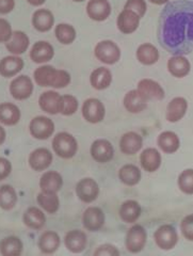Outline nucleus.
<instances>
[{
	"label": "nucleus",
	"instance_id": "nucleus-1",
	"mask_svg": "<svg viewBox=\"0 0 193 256\" xmlns=\"http://www.w3.org/2000/svg\"><path fill=\"white\" fill-rule=\"evenodd\" d=\"M158 40L172 54L193 52V2L176 0L166 4L159 15Z\"/></svg>",
	"mask_w": 193,
	"mask_h": 256
},
{
	"label": "nucleus",
	"instance_id": "nucleus-2",
	"mask_svg": "<svg viewBox=\"0 0 193 256\" xmlns=\"http://www.w3.org/2000/svg\"><path fill=\"white\" fill-rule=\"evenodd\" d=\"M34 79L38 86L42 88L63 89L72 82L70 74L66 70L56 68L50 64H42L34 72Z\"/></svg>",
	"mask_w": 193,
	"mask_h": 256
},
{
	"label": "nucleus",
	"instance_id": "nucleus-3",
	"mask_svg": "<svg viewBox=\"0 0 193 256\" xmlns=\"http://www.w3.org/2000/svg\"><path fill=\"white\" fill-rule=\"evenodd\" d=\"M54 154L62 159H72L78 152V141L68 132H60L54 134L52 142Z\"/></svg>",
	"mask_w": 193,
	"mask_h": 256
},
{
	"label": "nucleus",
	"instance_id": "nucleus-4",
	"mask_svg": "<svg viewBox=\"0 0 193 256\" xmlns=\"http://www.w3.org/2000/svg\"><path fill=\"white\" fill-rule=\"evenodd\" d=\"M94 56L100 62L106 66H114L120 59V48L118 45L111 40H102L95 45Z\"/></svg>",
	"mask_w": 193,
	"mask_h": 256
},
{
	"label": "nucleus",
	"instance_id": "nucleus-5",
	"mask_svg": "<svg viewBox=\"0 0 193 256\" xmlns=\"http://www.w3.org/2000/svg\"><path fill=\"white\" fill-rule=\"evenodd\" d=\"M29 132L36 140H47L54 134L56 126L52 120L45 116H38L29 123Z\"/></svg>",
	"mask_w": 193,
	"mask_h": 256
},
{
	"label": "nucleus",
	"instance_id": "nucleus-6",
	"mask_svg": "<svg viewBox=\"0 0 193 256\" xmlns=\"http://www.w3.org/2000/svg\"><path fill=\"white\" fill-rule=\"evenodd\" d=\"M148 242L146 230L140 224H134L127 230L125 238V246L127 251L132 254L142 252Z\"/></svg>",
	"mask_w": 193,
	"mask_h": 256
},
{
	"label": "nucleus",
	"instance_id": "nucleus-7",
	"mask_svg": "<svg viewBox=\"0 0 193 256\" xmlns=\"http://www.w3.org/2000/svg\"><path fill=\"white\" fill-rule=\"evenodd\" d=\"M154 240L156 246L164 251L174 249L178 242V234L176 228L170 224H164L159 226L154 233Z\"/></svg>",
	"mask_w": 193,
	"mask_h": 256
},
{
	"label": "nucleus",
	"instance_id": "nucleus-8",
	"mask_svg": "<svg viewBox=\"0 0 193 256\" xmlns=\"http://www.w3.org/2000/svg\"><path fill=\"white\" fill-rule=\"evenodd\" d=\"M82 118L88 123L98 124L104 121L106 116V108L102 100L95 98H88L82 106Z\"/></svg>",
	"mask_w": 193,
	"mask_h": 256
},
{
	"label": "nucleus",
	"instance_id": "nucleus-9",
	"mask_svg": "<svg viewBox=\"0 0 193 256\" xmlns=\"http://www.w3.org/2000/svg\"><path fill=\"white\" fill-rule=\"evenodd\" d=\"M34 86L32 79L27 75H20L15 77L9 86L12 98L16 100H26L34 93Z\"/></svg>",
	"mask_w": 193,
	"mask_h": 256
},
{
	"label": "nucleus",
	"instance_id": "nucleus-10",
	"mask_svg": "<svg viewBox=\"0 0 193 256\" xmlns=\"http://www.w3.org/2000/svg\"><path fill=\"white\" fill-rule=\"evenodd\" d=\"M90 155L94 162L107 164L114 158L116 152L112 143L107 139H96L90 148Z\"/></svg>",
	"mask_w": 193,
	"mask_h": 256
},
{
	"label": "nucleus",
	"instance_id": "nucleus-11",
	"mask_svg": "<svg viewBox=\"0 0 193 256\" xmlns=\"http://www.w3.org/2000/svg\"><path fill=\"white\" fill-rule=\"evenodd\" d=\"M75 191L80 201L89 204L98 200L100 196V186L94 178H84L77 182Z\"/></svg>",
	"mask_w": 193,
	"mask_h": 256
},
{
	"label": "nucleus",
	"instance_id": "nucleus-12",
	"mask_svg": "<svg viewBox=\"0 0 193 256\" xmlns=\"http://www.w3.org/2000/svg\"><path fill=\"white\" fill-rule=\"evenodd\" d=\"M54 162V155L50 150L46 148H38L29 154L28 164L36 172L46 171Z\"/></svg>",
	"mask_w": 193,
	"mask_h": 256
},
{
	"label": "nucleus",
	"instance_id": "nucleus-13",
	"mask_svg": "<svg viewBox=\"0 0 193 256\" xmlns=\"http://www.w3.org/2000/svg\"><path fill=\"white\" fill-rule=\"evenodd\" d=\"M38 106L47 114H60L62 106V95L54 90L45 91L40 95Z\"/></svg>",
	"mask_w": 193,
	"mask_h": 256
},
{
	"label": "nucleus",
	"instance_id": "nucleus-14",
	"mask_svg": "<svg viewBox=\"0 0 193 256\" xmlns=\"http://www.w3.org/2000/svg\"><path fill=\"white\" fill-rule=\"evenodd\" d=\"M106 222L104 210L98 206L88 207L82 214V226L89 232H98L102 230Z\"/></svg>",
	"mask_w": 193,
	"mask_h": 256
},
{
	"label": "nucleus",
	"instance_id": "nucleus-15",
	"mask_svg": "<svg viewBox=\"0 0 193 256\" xmlns=\"http://www.w3.org/2000/svg\"><path fill=\"white\" fill-rule=\"evenodd\" d=\"M86 15L94 22H104L109 18L112 8L108 0H89L86 6Z\"/></svg>",
	"mask_w": 193,
	"mask_h": 256
},
{
	"label": "nucleus",
	"instance_id": "nucleus-16",
	"mask_svg": "<svg viewBox=\"0 0 193 256\" xmlns=\"http://www.w3.org/2000/svg\"><path fill=\"white\" fill-rule=\"evenodd\" d=\"M138 90L148 100H162L166 96L164 88L154 79L143 78L136 84Z\"/></svg>",
	"mask_w": 193,
	"mask_h": 256
},
{
	"label": "nucleus",
	"instance_id": "nucleus-17",
	"mask_svg": "<svg viewBox=\"0 0 193 256\" xmlns=\"http://www.w3.org/2000/svg\"><path fill=\"white\" fill-rule=\"evenodd\" d=\"M63 242L70 253L80 254L86 248L88 235L82 230H72L64 236Z\"/></svg>",
	"mask_w": 193,
	"mask_h": 256
},
{
	"label": "nucleus",
	"instance_id": "nucleus-18",
	"mask_svg": "<svg viewBox=\"0 0 193 256\" xmlns=\"http://www.w3.org/2000/svg\"><path fill=\"white\" fill-rule=\"evenodd\" d=\"M140 16L130 9H123L118 16L116 26L123 34H132L140 26Z\"/></svg>",
	"mask_w": 193,
	"mask_h": 256
},
{
	"label": "nucleus",
	"instance_id": "nucleus-19",
	"mask_svg": "<svg viewBox=\"0 0 193 256\" xmlns=\"http://www.w3.org/2000/svg\"><path fill=\"white\" fill-rule=\"evenodd\" d=\"M29 57L32 62L36 64H45L54 57V48L47 41H38L32 45Z\"/></svg>",
	"mask_w": 193,
	"mask_h": 256
},
{
	"label": "nucleus",
	"instance_id": "nucleus-20",
	"mask_svg": "<svg viewBox=\"0 0 193 256\" xmlns=\"http://www.w3.org/2000/svg\"><path fill=\"white\" fill-rule=\"evenodd\" d=\"M188 110V102L186 98L178 96L168 104L166 109V120L170 123L180 122L186 116Z\"/></svg>",
	"mask_w": 193,
	"mask_h": 256
},
{
	"label": "nucleus",
	"instance_id": "nucleus-21",
	"mask_svg": "<svg viewBox=\"0 0 193 256\" xmlns=\"http://www.w3.org/2000/svg\"><path fill=\"white\" fill-rule=\"evenodd\" d=\"M22 222L25 226L34 230H40L44 228L47 223L46 214L43 210L40 207L31 206L28 207L22 214Z\"/></svg>",
	"mask_w": 193,
	"mask_h": 256
},
{
	"label": "nucleus",
	"instance_id": "nucleus-22",
	"mask_svg": "<svg viewBox=\"0 0 193 256\" xmlns=\"http://www.w3.org/2000/svg\"><path fill=\"white\" fill-rule=\"evenodd\" d=\"M61 246V237L54 230H46L38 239V248L45 255H52L58 251Z\"/></svg>",
	"mask_w": 193,
	"mask_h": 256
},
{
	"label": "nucleus",
	"instance_id": "nucleus-23",
	"mask_svg": "<svg viewBox=\"0 0 193 256\" xmlns=\"http://www.w3.org/2000/svg\"><path fill=\"white\" fill-rule=\"evenodd\" d=\"M25 66V62L20 56L10 54L0 60V76L12 78L18 76Z\"/></svg>",
	"mask_w": 193,
	"mask_h": 256
},
{
	"label": "nucleus",
	"instance_id": "nucleus-24",
	"mask_svg": "<svg viewBox=\"0 0 193 256\" xmlns=\"http://www.w3.org/2000/svg\"><path fill=\"white\" fill-rule=\"evenodd\" d=\"M143 146V138L136 132H127L120 139V150L125 155L139 153Z\"/></svg>",
	"mask_w": 193,
	"mask_h": 256
},
{
	"label": "nucleus",
	"instance_id": "nucleus-25",
	"mask_svg": "<svg viewBox=\"0 0 193 256\" xmlns=\"http://www.w3.org/2000/svg\"><path fill=\"white\" fill-rule=\"evenodd\" d=\"M148 100L136 89L128 91L123 98L124 108L132 114H140L146 110L148 108Z\"/></svg>",
	"mask_w": 193,
	"mask_h": 256
},
{
	"label": "nucleus",
	"instance_id": "nucleus-26",
	"mask_svg": "<svg viewBox=\"0 0 193 256\" xmlns=\"http://www.w3.org/2000/svg\"><path fill=\"white\" fill-rule=\"evenodd\" d=\"M166 68L168 73L175 78H184L189 75L191 70L190 61L182 54H173L168 60Z\"/></svg>",
	"mask_w": 193,
	"mask_h": 256
},
{
	"label": "nucleus",
	"instance_id": "nucleus-27",
	"mask_svg": "<svg viewBox=\"0 0 193 256\" xmlns=\"http://www.w3.org/2000/svg\"><path fill=\"white\" fill-rule=\"evenodd\" d=\"M31 22L34 28L41 34L50 31L54 26V16L47 9H38L32 14Z\"/></svg>",
	"mask_w": 193,
	"mask_h": 256
},
{
	"label": "nucleus",
	"instance_id": "nucleus-28",
	"mask_svg": "<svg viewBox=\"0 0 193 256\" xmlns=\"http://www.w3.org/2000/svg\"><path fill=\"white\" fill-rule=\"evenodd\" d=\"M140 166L148 173L156 172L162 166V155L159 150L154 148H148L143 150L140 154Z\"/></svg>",
	"mask_w": 193,
	"mask_h": 256
},
{
	"label": "nucleus",
	"instance_id": "nucleus-29",
	"mask_svg": "<svg viewBox=\"0 0 193 256\" xmlns=\"http://www.w3.org/2000/svg\"><path fill=\"white\" fill-rule=\"evenodd\" d=\"M30 45V38L24 31L15 30L13 31V34L9 42L6 43V50L11 54L14 56H20L25 54Z\"/></svg>",
	"mask_w": 193,
	"mask_h": 256
},
{
	"label": "nucleus",
	"instance_id": "nucleus-30",
	"mask_svg": "<svg viewBox=\"0 0 193 256\" xmlns=\"http://www.w3.org/2000/svg\"><path fill=\"white\" fill-rule=\"evenodd\" d=\"M38 184L41 191L58 194L63 187V178L58 171H46L42 174Z\"/></svg>",
	"mask_w": 193,
	"mask_h": 256
},
{
	"label": "nucleus",
	"instance_id": "nucleus-31",
	"mask_svg": "<svg viewBox=\"0 0 193 256\" xmlns=\"http://www.w3.org/2000/svg\"><path fill=\"white\" fill-rule=\"evenodd\" d=\"M22 112L18 105L6 102L0 104V124L4 126H15L20 121Z\"/></svg>",
	"mask_w": 193,
	"mask_h": 256
},
{
	"label": "nucleus",
	"instance_id": "nucleus-32",
	"mask_svg": "<svg viewBox=\"0 0 193 256\" xmlns=\"http://www.w3.org/2000/svg\"><path fill=\"white\" fill-rule=\"evenodd\" d=\"M142 214L141 205L134 200H126L120 206L118 214L124 223L132 224L140 218Z\"/></svg>",
	"mask_w": 193,
	"mask_h": 256
},
{
	"label": "nucleus",
	"instance_id": "nucleus-33",
	"mask_svg": "<svg viewBox=\"0 0 193 256\" xmlns=\"http://www.w3.org/2000/svg\"><path fill=\"white\" fill-rule=\"evenodd\" d=\"M112 73L106 66H100L92 70L90 75V84L93 89L104 91L108 89L112 84Z\"/></svg>",
	"mask_w": 193,
	"mask_h": 256
},
{
	"label": "nucleus",
	"instance_id": "nucleus-34",
	"mask_svg": "<svg viewBox=\"0 0 193 256\" xmlns=\"http://www.w3.org/2000/svg\"><path fill=\"white\" fill-rule=\"evenodd\" d=\"M136 57L142 66H154L159 60V52L155 45L150 43H143L138 46L136 52Z\"/></svg>",
	"mask_w": 193,
	"mask_h": 256
},
{
	"label": "nucleus",
	"instance_id": "nucleus-35",
	"mask_svg": "<svg viewBox=\"0 0 193 256\" xmlns=\"http://www.w3.org/2000/svg\"><path fill=\"white\" fill-rule=\"evenodd\" d=\"M118 175L120 182L128 187H134L138 185L142 178L140 168L132 164H127L120 166Z\"/></svg>",
	"mask_w": 193,
	"mask_h": 256
},
{
	"label": "nucleus",
	"instance_id": "nucleus-36",
	"mask_svg": "<svg viewBox=\"0 0 193 256\" xmlns=\"http://www.w3.org/2000/svg\"><path fill=\"white\" fill-rule=\"evenodd\" d=\"M22 252L24 244L20 237L10 235L0 240V255L2 256H22Z\"/></svg>",
	"mask_w": 193,
	"mask_h": 256
},
{
	"label": "nucleus",
	"instance_id": "nucleus-37",
	"mask_svg": "<svg viewBox=\"0 0 193 256\" xmlns=\"http://www.w3.org/2000/svg\"><path fill=\"white\" fill-rule=\"evenodd\" d=\"M157 146L166 154H174L180 146L178 136L173 132H164L158 136Z\"/></svg>",
	"mask_w": 193,
	"mask_h": 256
},
{
	"label": "nucleus",
	"instance_id": "nucleus-38",
	"mask_svg": "<svg viewBox=\"0 0 193 256\" xmlns=\"http://www.w3.org/2000/svg\"><path fill=\"white\" fill-rule=\"evenodd\" d=\"M36 203L38 207L47 214H56L60 208V198L57 194L50 192H38L36 196Z\"/></svg>",
	"mask_w": 193,
	"mask_h": 256
},
{
	"label": "nucleus",
	"instance_id": "nucleus-39",
	"mask_svg": "<svg viewBox=\"0 0 193 256\" xmlns=\"http://www.w3.org/2000/svg\"><path fill=\"white\" fill-rule=\"evenodd\" d=\"M18 201V196L15 188L11 185L0 186V208L4 212H10L16 206Z\"/></svg>",
	"mask_w": 193,
	"mask_h": 256
},
{
	"label": "nucleus",
	"instance_id": "nucleus-40",
	"mask_svg": "<svg viewBox=\"0 0 193 256\" xmlns=\"http://www.w3.org/2000/svg\"><path fill=\"white\" fill-rule=\"evenodd\" d=\"M54 36L62 45H70L76 40L75 28L68 22H60L54 27Z\"/></svg>",
	"mask_w": 193,
	"mask_h": 256
},
{
	"label": "nucleus",
	"instance_id": "nucleus-41",
	"mask_svg": "<svg viewBox=\"0 0 193 256\" xmlns=\"http://www.w3.org/2000/svg\"><path fill=\"white\" fill-rule=\"evenodd\" d=\"M79 108V102L74 95L64 94L62 95V106L60 114L64 116H70L75 114Z\"/></svg>",
	"mask_w": 193,
	"mask_h": 256
},
{
	"label": "nucleus",
	"instance_id": "nucleus-42",
	"mask_svg": "<svg viewBox=\"0 0 193 256\" xmlns=\"http://www.w3.org/2000/svg\"><path fill=\"white\" fill-rule=\"evenodd\" d=\"M178 188L184 194H193V169L182 171L178 180Z\"/></svg>",
	"mask_w": 193,
	"mask_h": 256
},
{
	"label": "nucleus",
	"instance_id": "nucleus-43",
	"mask_svg": "<svg viewBox=\"0 0 193 256\" xmlns=\"http://www.w3.org/2000/svg\"><path fill=\"white\" fill-rule=\"evenodd\" d=\"M124 9H130L136 12L142 18L148 11V4L146 0H127Z\"/></svg>",
	"mask_w": 193,
	"mask_h": 256
},
{
	"label": "nucleus",
	"instance_id": "nucleus-44",
	"mask_svg": "<svg viewBox=\"0 0 193 256\" xmlns=\"http://www.w3.org/2000/svg\"><path fill=\"white\" fill-rule=\"evenodd\" d=\"M180 230L182 236L193 242V214H188L180 222Z\"/></svg>",
	"mask_w": 193,
	"mask_h": 256
},
{
	"label": "nucleus",
	"instance_id": "nucleus-45",
	"mask_svg": "<svg viewBox=\"0 0 193 256\" xmlns=\"http://www.w3.org/2000/svg\"><path fill=\"white\" fill-rule=\"evenodd\" d=\"M93 256H120V253L114 244H102L96 248Z\"/></svg>",
	"mask_w": 193,
	"mask_h": 256
},
{
	"label": "nucleus",
	"instance_id": "nucleus-46",
	"mask_svg": "<svg viewBox=\"0 0 193 256\" xmlns=\"http://www.w3.org/2000/svg\"><path fill=\"white\" fill-rule=\"evenodd\" d=\"M13 34V30L11 24L8 22L6 18H0V44L9 42Z\"/></svg>",
	"mask_w": 193,
	"mask_h": 256
},
{
	"label": "nucleus",
	"instance_id": "nucleus-47",
	"mask_svg": "<svg viewBox=\"0 0 193 256\" xmlns=\"http://www.w3.org/2000/svg\"><path fill=\"white\" fill-rule=\"evenodd\" d=\"M12 164L8 158L0 157V182L8 178L12 173Z\"/></svg>",
	"mask_w": 193,
	"mask_h": 256
},
{
	"label": "nucleus",
	"instance_id": "nucleus-48",
	"mask_svg": "<svg viewBox=\"0 0 193 256\" xmlns=\"http://www.w3.org/2000/svg\"><path fill=\"white\" fill-rule=\"evenodd\" d=\"M15 8V0H0V14L6 15Z\"/></svg>",
	"mask_w": 193,
	"mask_h": 256
},
{
	"label": "nucleus",
	"instance_id": "nucleus-49",
	"mask_svg": "<svg viewBox=\"0 0 193 256\" xmlns=\"http://www.w3.org/2000/svg\"><path fill=\"white\" fill-rule=\"evenodd\" d=\"M6 130L4 128V125L0 124V146H2V144L6 142Z\"/></svg>",
	"mask_w": 193,
	"mask_h": 256
},
{
	"label": "nucleus",
	"instance_id": "nucleus-50",
	"mask_svg": "<svg viewBox=\"0 0 193 256\" xmlns=\"http://www.w3.org/2000/svg\"><path fill=\"white\" fill-rule=\"evenodd\" d=\"M27 2L32 6H41L46 2V0H27Z\"/></svg>",
	"mask_w": 193,
	"mask_h": 256
},
{
	"label": "nucleus",
	"instance_id": "nucleus-51",
	"mask_svg": "<svg viewBox=\"0 0 193 256\" xmlns=\"http://www.w3.org/2000/svg\"><path fill=\"white\" fill-rule=\"evenodd\" d=\"M148 2L156 6H164V4H166L170 0H148Z\"/></svg>",
	"mask_w": 193,
	"mask_h": 256
},
{
	"label": "nucleus",
	"instance_id": "nucleus-52",
	"mask_svg": "<svg viewBox=\"0 0 193 256\" xmlns=\"http://www.w3.org/2000/svg\"><path fill=\"white\" fill-rule=\"evenodd\" d=\"M72 2H86V0H72Z\"/></svg>",
	"mask_w": 193,
	"mask_h": 256
}]
</instances>
